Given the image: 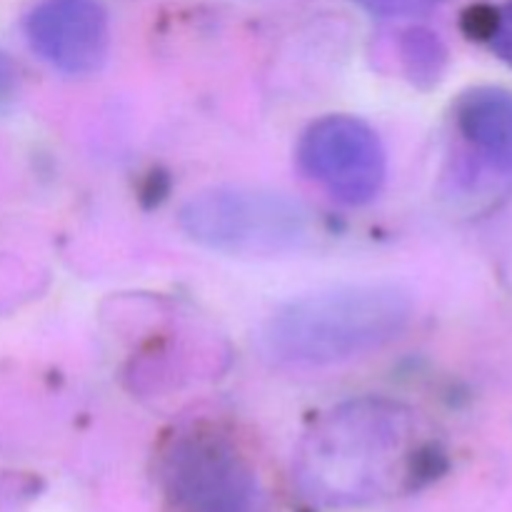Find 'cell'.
Masks as SVG:
<instances>
[{"instance_id":"cell-1","label":"cell","mask_w":512,"mask_h":512,"mask_svg":"<svg viewBox=\"0 0 512 512\" xmlns=\"http://www.w3.org/2000/svg\"><path fill=\"white\" fill-rule=\"evenodd\" d=\"M418 460L413 415L385 398L330 410L300 443L295 483L320 508H360L405 485Z\"/></svg>"},{"instance_id":"cell-2","label":"cell","mask_w":512,"mask_h":512,"mask_svg":"<svg viewBox=\"0 0 512 512\" xmlns=\"http://www.w3.org/2000/svg\"><path fill=\"white\" fill-rule=\"evenodd\" d=\"M410 318L413 300L400 285H340L280 308L265 323L263 345L278 363L333 365L390 345Z\"/></svg>"},{"instance_id":"cell-3","label":"cell","mask_w":512,"mask_h":512,"mask_svg":"<svg viewBox=\"0 0 512 512\" xmlns=\"http://www.w3.org/2000/svg\"><path fill=\"white\" fill-rule=\"evenodd\" d=\"M195 243L228 255L273 258L300 250L313 235L310 210L263 188L228 185L195 195L180 213Z\"/></svg>"},{"instance_id":"cell-4","label":"cell","mask_w":512,"mask_h":512,"mask_svg":"<svg viewBox=\"0 0 512 512\" xmlns=\"http://www.w3.org/2000/svg\"><path fill=\"white\" fill-rule=\"evenodd\" d=\"M160 478L178 512H270L250 460L213 430L178 435L165 450Z\"/></svg>"},{"instance_id":"cell-5","label":"cell","mask_w":512,"mask_h":512,"mask_svg":"<svg viewBox=\"0 0 512 512\" xmlns=\"http://www.w3.org/2000/svg\"><path fill=\"white\" fill-rule=\"evenodd\" d=\"M300 168L348 205L370 203L385 183V150L370 125L353 115H325L303 133Z\"/></svg>"},{"instance_id":"cell-6","label":"cell","mask_w":512,"mask_h":512,"mask_svg":"<svg viewBox=\"0 0 512 512\" xmlns=\"http://www.w3.org/2000/svg\"><path fill=\"white\" fill-rule=\"evenodd\" d=\"M30 45L68 75L95 73L108 58L110 20L103 0H40L25 20Z\"/></svg>"},{"instance_id":"cell-7","label":"cell","mask_w":512,"mask_h":512,"mask_svg":"<svg viewBox=\"0 0 512 512\" xmlns=\"http://www.w3.org/2000/svg\"><path fill=\"white\" fill-rule=\"evenodd\" d=\"M458 125L478 153L500 173L512 175V93L503 88H473L455 105Z\"/></svg>"},{"instance_id":"cell-8","label":"cell","mask_w":512,"mask_h":512,"mask_svg":"<svg viewBox=\"0 0 512 512\" xmlns=\"http://www.w3.org/2000/svg\"><path fill=\"white\" fill-rule=\"evenodd\" d=\"M405 60H408V70L415 80L420 78H438L440 70H443L445 53L440 48L438 38H433L425 30H413L408 33L403 45Z\"/></svg>"},{"instance_id":"cell-9","label":"cell","mask_w":512,"mask_h":512,"mask_svg":"<svg viewBox=\"0 0 512 512\" xmlns=\"http://www.w3.org/2000/svg\"><path fill=\"white\" fill-rule=\"evenodd\" d=\"M485 33H488V40L495 53H498V58L512 65V0L490 15Z\"/></svg>"},{"instance_id":"cell-10","label":"cell","mask_w":512,"mask_h":512,"mask_svg":"<svg viewBox=\"0 0 512 512\" xmlns=\"http://www.w3.org/2000/svg\"><path fill=\"white\" fill-rule=\"evenodd\" d=\"M370 10H378L385 15H400V13H413L418 10L420 0H363Z\"/></svg>"},{"instance_id":"cell-11","label":"cell","mask_w":512,"mask_h":512,"mask_svg":"<svg viewBox=\"0 0 512 512\" xmlns=\"http://www.w3.org/2000/svg\"><path fill=\"white\" fill-rule=\"evenodd\" d=\"M13 90H15L13 63H10V60L0 53V105H3L5 100H10Z\"/></svg>"}]
</instances>
